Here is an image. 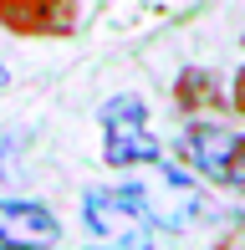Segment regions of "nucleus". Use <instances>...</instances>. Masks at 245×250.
I'll list each match as a JSON object with an SVG mask.
<instances>
[{"mask_svg":"<svg viewBox=\"0 0 245 250\" xmlns=\"http://www.w3.org/2000/svg\"><path fill=\"white\" fill-rule=\"evenodd\" d=\"M235 112H240V118H245V66H240V72H235Z\"/></svg>","mask_w":245,"mask_h":250,"instance_id":"obj_7","label":"nucleus"},{"mask_svg":"<svg viewBox=\"0 0 245 250\" xmlns=\"http://www.w3.org/2000/svg\"><path fill=\"white\" fill-rule=\"evenodd\" d=\"M102 158L113 168H138V164H159L163 148L148 128V107L138 92H122L102 102Z\"/></svg>","mask_w":245,"mask_h":250,"instance_id":"obj_2","label":"nucleus"},{"mask_svg":"<svg viewBox=\"0 0 245 250\" xmlns=\"http://www.w3.org/2000/svg\"><path fill=\"white\" fill-rule=\"evenodd\" d=\"M77 21V0H0V26L26 41H66Z\"/></svg>","mask_w":245,"mask_h":250,"instance_id":"obj_4","label":"nucleus"},{"mask_svg":"<svg viewBox=\"0 0 245 250\" xmlns=\"http://www.w3.org/2000/svg\"><path fill=\"white\" fill-rule=\"evenodd\" d=\"M0 250H31V245H10V240H5V245H0Z\"/></svg>","mask_w":245,"mask_h":250,"instance_id":"obj_9","label":"nucleus"},{"mask_svg":"<svg viewBox=\"0 0 245 250\" xmlns=\"http://www.w3.org/2000/svg\"><path fill=\"white\" fill-rule=\"evenodd\" d=\"M0 235L10 245H31V250H46L61 240V225L46 204L36 199H0Z\"/></svg>","mask_w":245,"mask_h":250,"instance_id":"obj_5","label":"nucleus"},{"mask_svg":"<svg viewBox=\"0 0 245 250\" xmlns=\"http://www.w3.org/2000/svg\"><path fill=\"white\" fill-rule=\"evenodd\" d=\"M179 102L184 107H199V102H215V77H199V72H184L179 77Z\"/></svg>","mask_w":245,"mask_h":250,"instance_id":"obj_6","label":"nucleus"},{"mask_svg":"<svg viewBox=\"0 0 245 250\" xmlns=\"http://www.w3.org/2000/svg\"><path fill=\"white\" fill-rule=\"evenodd\" d=\"M5 87H10V66L0 62V92H5Z\"/></svg>","mask_w":245,"mask_h":250,"instance_id":"obj_8","label":"nucleus"},{"mask_svg":"<svg viewBox=\"0 0 245 250\" xmlns=\"http://www.w3.org/2000/svg\"><path fill=\"white\" fill-rule=\"evenodd\" d=\"M0 245H5V235H0Z\"/></svg>","mask_w":245,"mask_h":250,"instance_id":"obj_10","label":"nucleus"},{"mask_svg":"<svg viewBox=\"0 0 245 250\" xmlns=\"http://www.w3.org/2000/svg\"><path fill=\"white\" fill-rule=\"evenodd\" d=\"M184 158L199 168L204 179L245 194V133L215 128V123H189L184 133Z\"/></svg>","mask_w":245,"mask_h":250,"instance_id":"obj_3","label":"nucleus"},{"mask_svg":"<svg viewBox=\"0 0 245 250\" xmlns=\"http://www.w3.org/2000/svg\"><path fill=\"white\" fill-rule=\"evenodd\" d=\"M102 250H113V245H102Z\"/></svg>","mask_w":245,"mask_h":250,"instance_id":"obj_11","label":"nucleus"},{"mask_svg":"<svg viewBox=\"0 0 245 250\" xmlns=\"http://www.w3.org/2000/svg\"><path fill=\"white\" fill-rule=\"evenodd\" d=\"M82 225L113 250H148L153 204L143 184H102L82 194Z\"/></svg>","mask_w":245,"mask_h":250,"instance_id":"obj_1","label":"nucleus"}]
</instances>
